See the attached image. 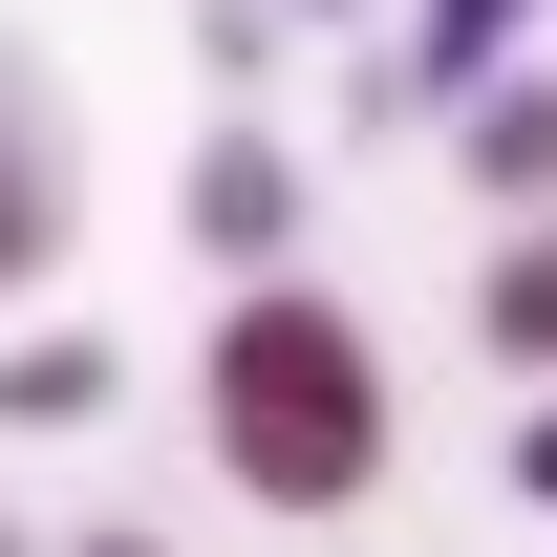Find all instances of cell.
<instances>
[{"label":"cell","mask_w":557,"mask_h":557,"mask_svg":"<svg viewBox=\"0 0 557 557\" xmlns=\"http://www.w3.org/2000/svg\"><path fill=\"white\" fill-rule=\"evenodd\" d=\"M194 429H214V472L258 493V515H364V493H386V450H408V408H386V344H364V322H344L300 258L214 300Z\"/></svg>","instance_id":"6da1fadb"},{"label":"cell","mask_w":557,"mask_h":557,"mask_svg":"<svg viewBox=\"0 0 557 557\" xmlns=\"http://www.w3.org/2000/svg\"><path fill=\"white\" fill-rule=\"evenodd\" d=\"M172 236H194L214 278H278V258H300V150H278L258 108H214L194 172H172Z\"/></svg>","instance_id":"7a4b0ae2"},{"label":"cell","mask_w":557,"mask_h":557,"mask_svg":"<svg viewBox=\"0 0 557 557\" xmlns=\"http://www.w3.org/2000/svg\"><path fill=\"white\" fill-rule=\"evenodd\" d=\"M65 236H86V129H65V86L0 44V300L65 258Z\"/></svg>","instance_id":"3957f363"},{"label":"cell","mask_w":557,"mask_h":557,"mask_svg":"<svg viewBox=\"0 0 557 557\" xmlns=\"http://www.w3.org/2000/svg\"><path fill=\"white\" fill-rule=\"evenodd\" d=\"M515 22H536V0H429L408 44H364V129H450V108L515 65Z\"/></svg>","instance_id":"277c9868"},{"label":"cell","mask_w":557,"mask_h":557,"mask_svg":"<svg viewBox=\"0 0 557 557\" xmlns=\"http://www.w3.org/2000/svg\"><path fill=\"white\" fill-rule=\"evenodd\" d=\"M450 172H472L493 214H557V65H493L472 108H450Z\"/></svg>","instance_id":"5b68a950"},{"label":"cell","mask_w":557,"mask_h":557,"mask_svg":"<svg viewBox=\"0 0 557 557\" xmlns=\"http://www.w3.org/2000/svg\"><path fill=\"white\" fill-rule=\"evenodd\" d=\"M472 344L515 364V386H557V214H515V236L472 258Z\"/></svg>","instance_id":"8992f818"},{"label":"cell","mask_w":557,"mask_h":557,"mask_svg":"<svg viewBox=\"0 0 557 557\" xmlns=\"http://www.w3.org/2000/svg\"><path fill=\"white\" fill-rule=\"evenodd\" d=\"M108 386H129V364H108V344H65V322H44V344H0V429H86Z\"/></svg>","instance_id":"52a82bcc"},{"label":"cell","mask_w":557,"mask_h":557,"mask_svg":"<svg viewBox=\"0 0 557 557\" xmlns=\"http://www.w3.org/2000/svg\"><path fill=\"white\" fill-rule=\"evenodd\" d=\"M515 515H557V386L515 408Z\"/></svg>","instance_id":"ba28073f"},{"label":"cell","mask_w":557,"mask_h":557,"mask_svg":"<svg viewBox=\"0 0 557 557\" xmlns=\"http://www.w3.org/2000/svg\"><path fill=\"white\" fill-rule=\"evenodd\" d=\"M278 22H344V0H278Z\"/></svg>","instance_id":"9c48e42d"},{"label":"cell","mask_w":557,"mask_h":557,"mask_svg":"<svg viewBox=\"0 0 557 557\" xmlns=\"http://www.w3.org/2000/svg\"><path fill=\"white\" fill-rule=\"evenodd\" d=\"M86 557H150V536H86Z\"/></svg>","instance_id":"30bf717a"},{"label":"cell","mask_w":557,"mask_h":557,"mask_svg":"<svg viewBox=\"0 0 557 557\" xmlns=\"http://www.w3.org/2000/svg\"><path fill=\"white\" fill-rule=\"evenodd\" d=\"M0 557H44V536H0Z\"/></svg>","instance_id":"8fae6325"}]
</instances>
